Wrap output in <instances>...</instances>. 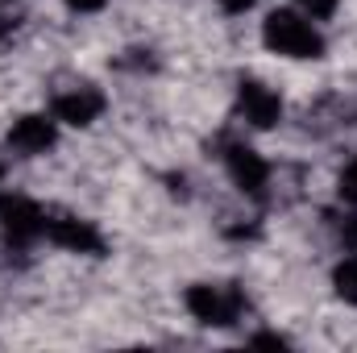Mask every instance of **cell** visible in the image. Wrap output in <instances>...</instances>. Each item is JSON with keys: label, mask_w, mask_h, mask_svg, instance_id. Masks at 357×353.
Instances as JSON below:
<instances>
[{"label": "cell", "mask_w": 357, "mask_h": 353, "mask_svg": "<svg viewBox=\"0 0 357 353\" xmlns=\"http://www.w3.org/2000/svg\"><path fill=\"white\" fill-rule=\"evenodd\" d=\"M295 8L303 17H312V21H333L337 8H341V0H295Z\"/></svg>", "instance_id": "10"}, {"label": "cell", "mask_w": 357, "mask_h": 353, "mask_svg": "<svg viewBox=\"0 0 357 353\" xmlns=\"http://www.w3.org/2000/svg\"><path fill=\"white\" fill-rule=\"evenodd\" d=\"M225 171L233 179V187L237 191H245V195H254V200H262L270 187V163L254 150V146H245V142H229L225 146Z\"/></svg>", "instance_id": "5"}, {"label": "cell", "mask_w": 357, "mask_h": 353, "mask_svg": "<svg viewBox=\"0 0 357 353\" xmlns=\"http://www.w3.org/2000/svg\"><path fill=\"white\" fill-rule=\"evenodd\" d=\"M216 4H220V8H225L229 17H241V13H250V8H254L258 0H216Z\"/></svg>", "instance_id": "12"}, {"label": "cell", "mask_w": 357, "mask_h": 353, "mask_svg": "<svg viewBox=\"0 0 357 353\" xmlns=\"http://www.w3.org/2000/svg\"><path fill=\"white\" fill-rule=\"evenodd\" d=\"M341 200L357 204V163H349V167L341 171Z\"/></svg>", "instance_id": "11"}, {"label": "cell", "mask_w": 357, "mask_h": 353, "mask_svg": "<svg viewBox=\"0 0 357 353\" xmlns=\"http://www.w3.org/2000/svg\"><path fill=\"white\" fill-rule=\"evenodd\" d=\"M0 183H4V163H0Z\"/></svg>", "instance_id": "14"}, {"label": "cell", "mask_w": 357, "mask_h": 353, "mask_svg": "<svg viewBox=\"0 0 357 353\" xmlns=\"http://www.w3.org/2000/svg\"><path fill=\"white\" fill-rule=\"evenodd\" d=\"M237 112L254 129H274L282 121V96L270 84H262V80H241V88H237Z\"/></svg>", "instance_id": "7"}, {"label": "cell", "mask_w": 357, "mask_h": 353, "mask_svg": "<svg viewBox=\"0 0 357 353\" xmlns=\"http://www.w3.org/2000/svg\"><path fill=\"white\" fill-rule=\"evenodd\" d=\"M0 233L13 246H29V241L46 237V212H42V204H33L21 191H0Z\"/></svg>", "instance_id": "3"}, {"label": "cell", "mask_w": 357, "mask_h": 353, "mask_svg": "<svg viewBox=\"0 0 357 353\" xmlns=\"http://www.w3.org/2000/svg\"><path fill=\"white\" fill-rule=\"evenodd\" d=\"M262 46L278 59H320L324 54V33L316 29L312 17L299 8H274L262 21Z\"/></svg>", "instance_id": "1"}, {"label": "cell", "mask_w": 357, "mask_h": 353, "mask_svg": "<svg viewBox=\"0 0 357 353\" xmlns=\"http://www.w3.org/2000/svg\"><path fill=\"white\" fill-rule=\"evenodd\" d=\"M46 237L71 254H100L104 250V233L79 216H46Z\"/></svg>", "instance_id": "8"}, {"label": "cell", "mask_w": 357, "mask_h": 353, "mask_svg": "<svg viewBox=\"0 0 357 353\" xmlns=\"http://www.w3.org/2000/svg\"><path fill=\"white\" fill-rule=\"evenodd\" d=\"M183 308L191 312V320H199L208 329H229L241 320L245 295L233 283H191L183 295Z\"/></svg>", "instance_id": "2"}, {"label": "cell", "mask_w": 357, "mask_h": 353, "mask_svg": "<svg viewBox=\"0 0 357 353\" xmlns=\"http://www.w3.org/2000/svg\"><path fill=\"white\" fill-rule=\"evenodd\" d=\"M104 108H108L104 91L91 88V84L63 88V91H54V100H50L54 121H59V125H75V129H88V125H96V121L104 117Z\"/></svg>", "instance_id": "6"}, {"label": "cell", "mask_w": 357, "mask_h": 353, "mask_svg": "<svg viewBox=\"0 0 357 353\" xmlns=\"http://www.w3.org/2000/svg\"><path fill=\"white\" fill-rule=\"evenodd\" d=\"M333 291H337V299L357 308V254H349V258H341L333 266Z\"/></svg>", "instance_id": "9"}, {"label": "cell", "mask_w": 357, "mask_h": 353, "mask_svg": "<svg viewBox=\"0 0 357 353\" xmlns=\"http://www.w3.org/2000/svg\"><path fill=\"white\" fill-rule=\"evenodd\" d=\"M104 4H108V0H67V8H71V13H100Z\"/></svg>", "instance_id": "13"}, {"label": "cell", "mask_w": 357, "mask_h": 353, "mask_svg": "<svg viewBox=\"0 0 357 353\" xmlns=\"http://www.w3.org/2000/svg\"><path fill=\"white\" fill-rule=\"evenodd\" d=\"M54 142H59V121H54V112H50V117H46V112H25V117H17V121L8 125V133H4V150L17 154V158H42L46 150H54Z\"/></svg>", "instance_id": "4"}]
</instances>
